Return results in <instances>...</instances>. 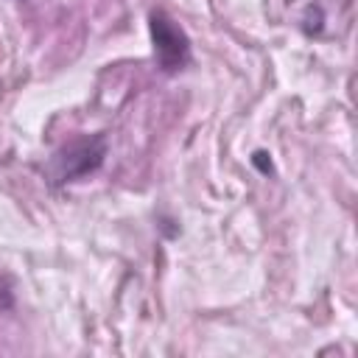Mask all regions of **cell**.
<instances>
[{
    "instance_id": "obj_1",
    "label": "cell",
    "mask_w": 358,
    "mask_h": 358,
    "mask_svg": "<svg viewBox=\"0 0 358 358\" xmlns=\"http://www.w3.org/2000/svg\"><path fill=\"white\" fill-rule=\"evenodd\" d=\"M106 134H87V137H76L70 143H64L48 162V179L50 185H67V182H78L90 173H95L103 165L106 157Z\"/></svg>"
},
{
    "instance_id": "obj_2",
    "label": "cell",
    "mask_w": 358,
    "mask_h": 358,
    "mask_svg": "<svg viewBox=\"0 0 358 358\" xmlns=\"http://www.w3.org/2000/svg\"><path fill=\"white\" fill-rule=\"evenodd\" d=\"M148 34L162 73H179L190 64V36L179 28V22L168 11L154 8L148 14Z\"/></svg>"
},
{
    "instance_id": "obj_3",
    "label": "cell",
    "mask_w": 358,
    "mask_h": 358,
    "mask_svg": "<svg viewBox=\"0 0 358 358\" xmlns=\"http://www.w3.org/2000/svg\"><path fill=\"white\" fill-rule=\"evenodd\" d=\"M252 165H255V168H260V173H271V159H268V154H266V151H255Z\"/></svg>"
}]
</instances>
